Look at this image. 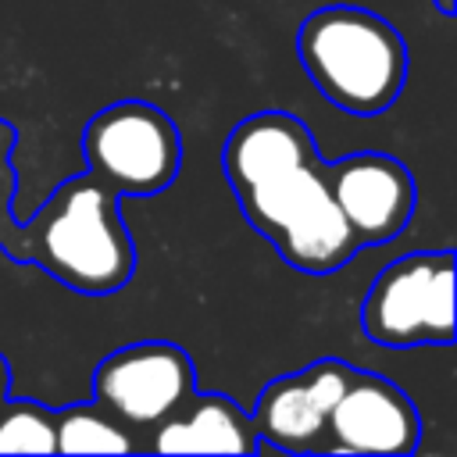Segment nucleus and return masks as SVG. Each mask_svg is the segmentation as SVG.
Wrapping results in <instances>:
<instances>
[{"mask_svg": "<svg viewBox=\"0 0 457 457\" xmlns=\"http://www.w3.org/2000/svg\"><path fill=\"white\" fill-rule=\"evenodd\" d=\"M321 164L325 161L300 164L236 193L250 228L261 232L278 257L303 275H332L361 250L325 186Z\"/></svg>", "mask_w": 457, "mask_h": 457, "instance_id": "obj_3", "label": "nucleus"}, {"mask_svg": "<svg viewBox=\"0 0 457 457\" xmlns=\"http://www.w3.org/2000/svg\"><path fill=\"white\" fill-rule=\"evenodd\" d=\"M11 393V364H7V357L0 353V400Z\"/></svg>", "mask_w": 457, "mask_h": 457, "instance_id": "obj_14", "label": "nucleus"}, {"mask_svg": "<svg viewBox=\"0 0 457 457\" xmlns=\"http://www.w3.org/2000/svg\"><path fill=\"white\" fill-rule=\"evenodd\" d=\"M82 157L89 175L118 196H150L179 179L182 136L161 107L118 100L86 121Z\"/></svg>", "mask_w": 457, "mask_h": 457, "instance_id": "obj_5", "label": "nucleus"}, {"mask_svg": "<svg viewBox=\"0 0 457 457\" xmlns=\"http://www.w3.org/2000/svg\"><path fill=\"white\" fill-rule=\"evenodd\" d=\"M350 375L353 364L339 357H318L293 375L271 378L250 411L257 439L286 453H318L328 411L346 389Z\"/></svg>", "mask_w": 457, "mask_h": 457, "instance_id": "obj_9", "label": "nucleus"}, {"mask_svg": "<svg viewBox=\"0 0 457 457\" xmlns=\"http://www.w3.org/2000/svg\"><path fill=\"white\" fill-rule=\"evenodd\" d=\"M250 411L225 393H189L164 421L150 428L154 453H257Z\"/></svg>", "mask_w": 457, "mask_h": 457, "instance_id": "obj_11", "label": "nucleus"}, {"mask_svg": "<svg viewBox=\"0 0 457 457\" xmlns=\"http://www.w3.org/2000/svg\"><path fill=\"white\" fill-rule=\"evenodd\" d=\"M54 432H57V453H132L139 450L129 428L118 418H111L96 400L61 407Z\"/></svg>", "mask_w": 457, "mask_h": 457, "instance_id": "obj_12", "label": "nucleus"}, {"mask_svg": "<svg viewBox=\"0 0 457 457\" xmlns=\"http://www.w3.org/2000/svg\"><path fill=\"white\" fill-rule=\"evenodd\" d=\"M432 4H436L443 14H453V0H432Z\"/></svg>", "mask_w": 457, "mask_h": 457, "instance_id": "obj_15", "label": "nucleus"}, {"mask_svg": "<svg viewBox=\"0 0 457 457\" xmlns=\"http://www.w3.org/2000/svg\"><path fill=\"white\" fill-rule=\"evenodd\" d=\"M18 129L0 118V250L18 264H36L82 296H111L136 271V243L121 221L118 193L89 171L61 182L29 218H14L11 154Z\"/></svg>", "mask_w": 457, "mask_h": 457, "instance_id": "obj_1", "label": "nucleus"}, {"mask_svg": "<svg viewBox=\"0 0 457 457\" xmlns=\"http://www.w3.org/2000/svg\"><path fill=\"white\" fill-rule=\"evenodd\" d=\"M361 332L389 350L453 343V250H411L361 300Z\"/></svg>", "mask_w": 457, "mask_h": 457, "instance_id": "obj_4", "label": "nucleus"}, {"mask_svg": "<svg viewBox=\"0 0 457 457\" xmlns=\"http://www.w3.org/2000/svg\"><path fill=\"white\" fill-rule=\"evenodd\" d=\"M421 443L414 400L375 371L353 368L346 389L328 411L318 453H393L407 457Z\"/></svg>", "mask_w": 457, "mask_h": 457, "instance_id": "obj_8", "label": "nucleus"}, {"mask_svg": "<svg viewBox=\"0 0 457 457\" xmlns=\"http://www.w3.org/2000/svg\"><path fill=\"white\" fill-rule=\"evenodd\" d=\"M314 161H321L314 136L289 111H257L243 118L221 146V171L232 193Z\"/></svg>", "mask_w": 457, "mask_h": 457, "instance_id": "obj_10", "label": "nucleus"}, {"mask_svg": "<svg viewBox=\"0 0 457 457\" xmlns=\"http://www.w3.org/2000/svg\"><path fill=\"white\" fill-rule=\"evenodd\" d=\"M196 389L193 357L168 339L111 350L93 371V400L125 428L150 432Z\"/></svg>", "mask_w": 457, "mask_h": 457, "instance_id": "obj_6", "label": "nucleus"}, {"mask_svg": "<svg viewBox=\"0 0 457 457\" xmlns=\"http://www.w3.org/2000/svg\"><path fill=\"white\" fill-rule=\"evenodd\" d=\"M296 54L318 93L346 114L375 118L407 82V43L375 11L332 4L300 21Z\"/></svg>", "mask_w": 457, "mask_h": 457, "instance_id": "obj_2", "label": "nucleus"}, {"mask_svg": "<svg viewBox=\"0 0 457 457\" xmlns=\"http://www.w3.org/2000/svg\"><path fill=\"white\" fill-rule=\"evenodd\" d=\"M57 411L39 400H0V453H57Z\"/></svg>", "mask_w": 457, "mask_h": 457, "instance_id": "obj_13", "label": "nucleus"}, {"mask_svg": "<svg viewBox=\"0 0 457 457\" xmlns=\"http://www.w3.org/2000/svg\"><path fill=\"white\" fill-rule=\"evenodd\" d=\"M325 186L343 211L357 246H378L396 239L414 214L418 186L411 168L389 154H350L321 164Z\"/></svg>", "mask_w": 457, "mask_h": 457, "instance_id": "obj_7", "label": "nucleus"}]
</instances>
